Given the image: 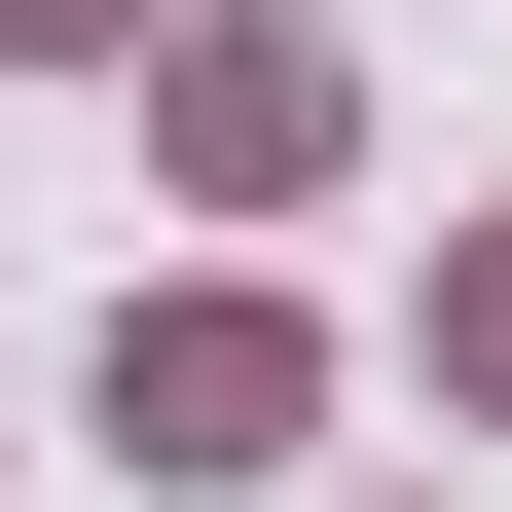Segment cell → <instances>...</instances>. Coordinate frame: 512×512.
<instances>
[{
	"instance_id": "obj_1",
	"label": "cell",
	"mask_w": 512,
	"mask_h": 512,
	"mask_svg": "<svg viewBox=\"0 0 512 512\" xmlns=\"http://www.w3.org/2000/svg\"><path fill=\"white\" fill-rule=\"evenodd\" d=\"M110 439H147V476H256V439H293V330H110Z\"/></svg>"
},
{
	"instance_id": "obj_2",
	"label": "cell",
	"mask_w": 512,
	"mask_h": 512,
	"mask_svg": "<svg viewBox=\"0 0 512 512\" xmlns=\"http://www.w3.org/2000/svg\"><path fill=\"white\" fill-rule=\"evenodd\" d=\"M183 183H330V74L293 37H183Z\"/></svg>"
},
{
	"instance_id": "obj_3",
	"label": "cell",
	"mask_w": 512,
	"mask_h": 512,
	"mask_svg": "<svg viewBox=\"0 0 512 512\" xmlns=\"http://www.w3.org/2000/svg\"><path fill=\"white\" fill-rule=\"evenodd\" d=\"M0 37H110V0H0Z\"/></svg>"
}]
</instances>
